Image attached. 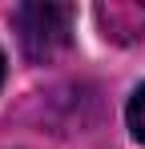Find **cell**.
Instances as JSON below:
<instances>
[{
    "mask_svg": "<svg viewBox=\"0 0 145 149\" xmlns=\"http://www.w3.org/2000/svg\"><path fill=\"white\" fill-rule=\"evenodd\" d=\"M125 117H129V129H133V137L145 145V85L129 97V109H125Z\"/></svg>",
    "mask_w": 145,
    "mask_h": 149,
    "instance_id": "obj_2",
    "label": "cell"
},
{
    "mask_svg": "<svg viewBox=\"0 0 145 149\" xmlns=\"http://www.w3.org/2000/svg\"><path fill=\"white\" fill-rule=\"evenodd\" d=\"M16 32L32 61H48L72 40V8L69 4H20Z\"/></svg>",
    "mask_w": 145,
    "mask_h": 149,
    "instance_id": "obj_1",
    "label": "cell"
},
{
    "mask_svg": "<svg viewBox=\"0 0 145 149\" xmlns=\"http://www.w3.org/2000/svg\"><path fill=\"white\" fill-rule=\"evenodd\" d=\"M0 85H4V52H0Z\"/></svg>",
    "mask_w": 145,
    "mask_h": 149,
    "instance_id": "obj_3",
    "label": "cell"
}]
</instances>
